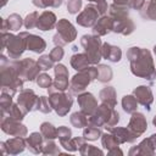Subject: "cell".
<instances>
[{"mask_svg":"<svg viewBox=\"0 0 156 156\" xmlns=\"http://www.w3.org/2000/svg\"><path fill=\"white\" fill-rule=\"evenodd\" d=\"M1 129L2 132L12 136H26L27 135L26 126L22 124L21 121H17L10 116L1 117Z\"/></svg>","mask_w":156,"mask_h":156,"instance_id":"cell-12","label":"cell"},{"mask_svg":"<svg viewBox=\"0 0 156 156\" xmlns=\"http://www.w3.org/2000/svg\"><path fill=\"white\" fill-rule=\"evenodd\" d=\"M129 0H113V4L116 5H121V6H128Z\"/></svg>","mask_w":156,"mask_h":156,"instance_id":"cell-50","label":"cell"},{"mask_svg":"<svg viewBox=\"0 0 156 156\" xmlns=\"http://www.w3.org/2000/svg\"><path fill=\"white\" fill-rule=\"evenodd\" d=\"M26 146H27V143L23 136H15V138H11L1 143V152L10 154V155H17L22 152Z\"/></svg>","mask_w":156,"mask_h":156,"instance_id":"cell-14","label":"cell"},{"mask_svg":"<svg viewBox=\"0 0 156 156\" xmlns=\"http://www.w3.org/2000/svg\"><path fill=\"white\" fill-rule=\"evenodd\" d=\"M27 147L33 154H40L43 152V145H44V136L41 133H32L28 138H26Z\"/></svg>","mask_w":156,"mask_h":156,"instance_id":"cell-23","label":"cell"},{"mask_svg":"<svg viewBox=\"0 0 156 156\" xmlns=\"http://www.w3.org/2000/svg\"><path fill=\"white\" fill-rule=\"evenodd\" d=\"M33 5L39 9L45 7H58L62 5V0H32Z\"/></svg>","mask_w":156,"mask_h":156,"instance_id":"cell-40","label":"cell"},{"mask_svg":"<svg viewBox=\"0 0 156 156\" xmlns=\"http://www.w3.org/2000/svg\"><path fill=\"white\" fill-rule=\"evenodd\" d=\"M1 91L9 93L12 96L17 93V90L23 88V79L18 76L15 66L11 61H9L4 55H1Z\"/></svg>","mask_w":156,"mask_h":156,"instance_id":"cell-2","label":"cell"},{"mask_svg":"<svg viewBox=\"0 0 156 156\" xmlns=\"http://www.w3.org/2000/svg\"><path fill=\"white\" fill-rule=\"evenodd\" d=\"M82 7V0H68L67 2V11L72 15L77 13Z\"/></svg>","mask_w":156,"mask_h":156,"instance_id":"cell-47","label":"cell"},{"mask_svg":"<svg viewBox=\"0 0 156 156\" xmlns=\"http://www.w3.org/2000/svg\"><path fill=\"white\" fill-rule=\"evenodd\" d=\"M112 28H113V20L110 17V16H101L98 22L94 24L93 27V33L95 35H99V37H102V35H106L107 33L112 32Z\"/></svg>","mask_w":156,"mask_h":156,"instance_id":"cell-20","label":"cell"},{"mask_svg":"<svg viewBox=\"0 0 156 156\" xmlns=\"http://www.w3.org/2000/svg\"><path fill=\"white\" fill-rule=\"evenodd\" d=\"M7 116H10V117H12V118H15V119H17V121H22L23 118H24V116L28 113L27 111H24L18 104H12L11 106H10V108L7 110Z\"/></svg>","mask_w":156,"mask_h":156,"instance_id":"cell-36","label":"cell"},{"mask_svg":"<svg viewBox=\"0 0 156 156\" xmlns=\"http://www.w3.org/2000/svg\"><path fill=\"white\" fill-rule=\"evenodd\" d=\"M50 57L52 58V61L54 62H58V61H61L62 58H63V55H65V51H63V49H62V46H58V45H56L51 51H50Z\"/></svg>","mask_w":156,"mask_h":156,"instance_id":"cell-46","label":"cell"},{"mask_svg":"<svg viewBox=\"0 0 156 156\" xmlns=\"http://www.w3.org/2000/svg\"><path fill=\"white\" fill-rule=\"evenodd\" d=\"M113 20V28L112 32L122 34V35H129L134 32L135 26L133 23V21L129 18V16H122V17H117V18H112Z\"/></svg>","mask_w":156,"mask_h":156,"instance_id":"cell-17","label":"cell"},{"mask_svg":"<svg viewBox=\"0 0 156 156\" xmlns=\"http://www.w3.org/2000/svg\"><path fill=\"white\" fill-rule=\"evenodd\" d=\"M107 154H108V155H117V154H118V155H122L123 152H122L119 149H115V150H112V151H108Z\"/></svg>","mask_w":156,"mask_h":156,"instance_id":"cell-51","label":"cell"},{"mask_svg":"<svg viewBox=\"0 0 156 156\" xmlns=\"http://www.w3.org/2000/svg\"><path fill=\"white\" fill-rule=\"evenodd\" d=\"M80 45L84 48V52L87 54L90 65H98L102 57L101 55V48L102 43L99 35H90L85 34L80 38Z\"/></svg>","mask_w":156,"mask_h":156,"instance_id":"cell-6","label":"cell"},{"mask_svg":"<svg viewBox=\"0 0 156 156\" xmlns=\"http://www.w3.org/2000/svg\"><path fill=\"white\" fill-rule=\"evenodd\" d=\"M152 1H154V2H156V0H152Z\"/></svg>","mask_w":156,"mask_h":156,"instance_id":"cell-55","label":"cell"},{"mask_svg":"<svg viewBox=\"0 0 156 156\" xmlns=\"http://www.w3.org/2000/svg\"><path fill=\"white\" fill-rule=\"evenodd\" d=\"M49 100L50 104L52 106V110H55V112L63 117L68 113V111L72 107L73 104V99H72V94H67L65 91H52L49 94Z\"/></svg>","mask_w":156,"mask_h":156,"instance_id":"cell-9","label":"cell"},{"mask_svg":"<svg viewBox=\"0 0 156 156\" xmlns=\"http://www.w3.org/2000/svg\"><path fill=\"white\" fill-rule=\"evenodd\" d=\"M128 154L130 156H133V155H154L155 154V147L151 143V139L147 138V139H144L136 146H133L129 150Z\"/></svg>","mask_w":156,"mask_h":156,"instance_id":"cell-27","label":"cell"},{"mask_svg":"<svg viewBox=\"0 0 156 156\" xmlns=\"http://www.w3.org/2000/svg\"><path fill=\"white\" fill-rule=\"evenodd\" d=\"M127 58L130 63V71L135 77L154 80L156 78V68L147 49L133 46L127 51Z\"/></svg>","mask_w":156,"mask_h":156,"instance_id":"cell-1","label":"cell"},{"mask_svg":"<svg viewBox=\"0 0 156 156\" xmlns=\"http://www.w3.org/2000/svg\"><path fill=\"white\" fill-rule=\"evenodd\" d=\"M112 69L107 65H98V80L101 83H107L112 79Z\"/></svg>","mask_w":156,"mask_h":156,"instance_id":"cell-34","label":"cell"},{"mask_svg":"<svg viewBox=\"0 0 156 156\" xmlns=\"http://www.w3.org/2000/svg\"><path fill=\"white\" fill-rule=\"evenodd\" d=\"M26 46H27V50L40 54L46 49V43L41 37L27 33V35H26Z\"/></svg>","mask_w":156,"mask_h":156,"instance_id":"cell-21","label":"cell"},{"mask_svg":"<svg viewBox=\"0 0 156 156\" xmlns=\"http://www.w3.org/2000/svg\"><path fill=\"white\" fill-rule=\"evenodd\" d=\"M54 73H55V80L50 88H48L49 94L52 91H65L66 89L69 88V80H68V69L66 68L65 65L57 63L54 67Z\"/></svg>","mask_w":156,"mask_h":156,"instance_id":"cell-10","label":"cell"},{"mask_svg":"<svg viewBox=\"0 0 156 156\" xmlns=\"http://www.w3.org/2000/svg\"><path fill=\"white\" fill-rule=\"evenodd\" d=\"M119 122V115L115 108H111L104 104L99 105L95 112L89 117V124L98 127H105L106 129L113 128Z\"/></svg>","mask_w":156,"mask_h":156,"instance_id":"cell-4","label":"cell"},{"mask_svg":"<svg viewBox=\"0 0 156 156\" xmlns=\"http://www.w3.org/2000/svg\"><path fill=\"white\" fill-rule=\"evenodd\" d=\"M101 143H102V146L105 149H107V152L108 151H112L115 149H118V145H119V141L117 140V138L110 132V133H105L101 135Z\"/></svg>","mask_w":156,"mask_h":156,"instance_id":"cell-32","label":"cell"},{"mask_svg":"<svg viewBox=\"0 0 156 156\" xmlns=\"http://www.w3.org/2000/svg\"><path fill=\"white\" fill-rule=\"evenodd\" d=\"M38 65H39L40 69L48 71V69H50V68L54 67V61H52V58L50 57V55H43V56L39 57Z\"/></svg>","mask_w":156,"mask_h":156,"instance_id":"cell-44","label":"cell"},{"mask_svg":"<svg viewBox=\"0 0 156 156\" xmlns=\"http://www.w3.org/2000/svg\"><path fill=\"white\" fill-rule=\"evenodd\" d=\"M99 10H98V6L95 4H89L84 7V10L77 16L76 18V22L82 26V27H85V28H89V27H94V24L98 22L99 20Z\"/></svg>","mask_w":156,"mask_h":156,"instance_id":"cell-11","label":"cell"},{"mask_svg":"<svg viewBox=\"0 0 156 156\" xmlns=\"http://www.w3.org/2000/svg\"><path fill=\"white\" fill-rule=\"evenodd\" d=\"M88 117L89 116L85 115L83 111H77V112L71 115L69 121H71L72 126L76 127V128H85L89 124V118Z\"/></svg>","mask_w":156,"mask_h":156,"instance_id":"cell-30","label":"cell"},{"mask_svg":"<svg viewBox=\"0 0 156 156\" xmlns=\"http://www.w3.org/2000/svg\"><path fill=\"white\" fill-rule=\"evenodd\" d=\"M122 107L127 113H133L138 108V101L134 95H124L122 99Z\"/></svg>","mask_w":156,"mask_h":156,"instance_id":"cell-35","label":"cell"},{"mask_svg":"<svg viewBox=\"0 0 156 156\" xmlns=\"http://www.w3.org/2000/svg\"><path fill=\"white\" fill-rule=\"evenodd\" d=\"M101 55L104 58L111 61V62H118L122 57V51L118 46L111 45L108 43H104L101 48Z\"/></svg>","mask_w":156,"mask_h":156,"instance_id":"cell-25","label":"cell"},{"mask_svg":"<svg viewBox=\"0 0 156 156\" xmlns=\"http://www.w3.org/2000/svg\"><path fill=\"white\" fill-rule=\"evenodd\" d=\"M140 16L149 21H156V2L152 0L145 2L143 9L140 10Z\"/></svg>","mask_w":156,"mask_h":156,"instance_id":"cell-31","label":"cell"},{"mask_svg":"<svg viewBox=\"0 0 156 156\" xmlns=\"http://www.w3.org/2000/svg\"><path fill=\"white\" fill-rule=\"evenodd\" d=\"M78 105L80 107V111H83L85 115H88L89 117L95 112V110L98 108V100L95 99V96L91 93H80L78 95Z\"/></svg>","mask_w":156,"mask_h":156,"instance_id":"cell-15","label":"cell"},{"mask_svg":"<svg viewBox=\"0 0 156 156\" xmlns=\"http://www.w3.org/2000/svg\"><path fill=\"white\" fill-rule=\"evenodd\" d=\"M116 138L117 140L119 141V144H123V143H133L138 136L127 127V128H123V127H117V128H111L108 129Z\"/></svg>","mask_w":156,"mask_h":156,"instance_id":"cell-24","label":"cell"},{"mask_svg":"<svg viewBox=\"0 0 156 156\" xmlns=\"http://www.w3.org/2000/svg\"><path fill=\"white\" fill-rule=\"evenodd\" d=\"M99 99H100L101 104H104V105H106V106H108L111 108H115L116 104H117L115 88L113 87H105L102 90H100Z\"/></svg>","mask_w":156,"mask_h":156,"instance_id":"cell-26","label":"cell"},{"mask_svg":"<svg viewBox=\"0 0 156 156\" xmlns=\"http://www.w3.org/2000/svg\"><path fill=\"white\" fill-rule=\"evenodd\" d=\"M152 123H154V126L156 127V115L154 116V118H152Z\"/></svg>","mask_w":156,"mask_h":156,"instance_id":"cell-52","label":"cell"},{"mask_svg":"<svg viewBox=\"0 0 156 156\" xmlns=\"http://www.w3.org/2000/svg\"><path fill=\"white\" fill-rule=\"evenodd\" d=\"M79 152H80V155H104V152H102V150H100V149H98V147H95L94 145H89V144H83L80 147H79Z\"/></svg>","mask_w":156,"mask_h":156,"instance_id":"cell-41","label":"cell"},{"mask_svg":"<svg viewBox=\"0 0 156 156\" xmlns=\"http://www.w3.org/2000/svg\"><path fill=\"white\" fill-rule=\"evenodd\" d=\"M128 128L136 135V136H140L147 128V122H146V118L143 113L140 112H133L132 113V117L129 119V123H128Z\"/></svg>","mask_w":156,"mask_h":156,"instance_id":"cell-18","label":"cell"},{"mask_svg":"<svg viewBox=\"0 0 156 156\" xmlns=\"http://www.w3.org/2000/svg\"><path fill=\"white\" fill-rule=\"evenodd\" d=\"M144 5H145V0H129V2H128V7L139 10V11L143 9Z\"/></svg>","mask_w":156,"mask_h":156,"instance_id":"cell-49","label":"cell"},{"mask_svg":"<svg viewBox=\"0 0 156 156\" xmlns=\"http://www.w3.org/2000/svg\"><path fill=\"white\" fill-rule=\"evenodd\" d=\"M94 79H98V67L89 66L85 69L78 71V73H76L69 82V93L79 95Z\"/></svg>","mask_w":156,"mask_h":156,"instance_id":"cell-5","label":"cell"},{"mask_svg":"<svg viewBox=\"0 0 156 156\" xmlns=\"http://www.w3.org/2000/svg\"><path fill=\"white\" fill-rule=\"evenodd\" d=\"M12 65L15 66L18 76L23 79V82L26 80H34L37 79V77L40 74V67L38 65V61H34L33 58H23V60H13L11 61Z\"/></svg>","mask_w":156,"mask_h":156,"instance_id":"cell-8","label":"cell"},{"mask_svg":"<svg viewBox=\"0 0 156 156\" xmlns=\"http://www.w3.org/2000/svg\"><path fill=\"white\" fill-rule=\"evenodd\" d=\"M12 95L5 91H1V98H0V110H1V117H4L12 105Z\"/></svg>","mask_w":156,"mask_h":156,"instance_id":"cell-38","label":"cell"},{"mask_svg":"<svg viewBox=\"0 0 156 156\" xmlns=\"http://www.w3.org/2000/svg\"><path fill=\"white\" fill-rule=\"evenodd\" d=\"M56 30H57V33L52 38V41L55 43V45L63 46L68 43H72L77 38L76 28L66 18H62L56 23Z\"/></svg>","mask_w":156,"mask_h":156,"instance_id":"cell-7","label":"cell"},{"mask_svg":"<svg viewBox=\"0 0 156 156\" xmlns=\"http://www.w3.org/2000/svg\"><path fill=\"white\" fill-rule=\"evenodd\" d=\"M1 32H6V30H18L22 24H23V21L21 18L20 15L17 13H12L10 15L6 20H2L1 22Z\"/></svg>","mask_w":156,"mask_h":156,"instance_id":"cell-28","label":"cell"},{"mask_svg":"<svg viewBox=\"0 0 156 156\" xmlns=\"http://www.w3.org/2000/svg\"><path fill=\"white\" fill-rule=\"evenodd\" d=\"M101 135L102 133L100 127L94 124H88L83 130V138L87 140H98V138H100Z\"/></svg>","mask_w":156,"mask_h":156,"instance_id":"cell-33","label":"cell"},{"mask_svg":"<svg viewBox=\"0 0 156 156\" xmlns=\"http://www.w3.org/2000/svg\"><path fill=\"white\" fill-rule=\"evenodd\" d=\"M39 99H40V96H38L32 89H22L17 98V104L24 111L30 112V111L38 110Z\"/></svg>","mask_w":156,"mask_h":156,"instance_id":"cell-13","label":"cell"},{"mask_svg":"<svg viewBox=\"0 0 156 156\" xmlns=\"http://www.w3.org/2000/svg\"><path fill=\"white\" fill-rule=\"evenodd\" d=\"M40 133L45 139H55L57 138V129L49 122H44L40 126Z\"/></svg>","mask_w":156,"mask_h":156,"instance_id":"cell-37","label":"cell"},{"mask_svg":"<svg viewBox=\"0 0 156 156\" xmlns=\"http://www.w3.org/2000/svg\"><path fill=\"white\" fill-rule=\"evenodd\" d=\"M154 52H155V55H156V45H155V48H154Z\"/></svg>","mask_w":156,"mask_h":156,"instance_id":"cell-54","label":"cell"},{"mask_svg":"<svg viewBox=\"0 0 156 156\" xmlns=\"http://www.w3.org/2000/svg\"><path fill=\"white\" fill-rule=\"evenodd\" d=\"M38 110H39L40 112H43V113H49V112H51L52 106H51V104H50L49 98H46V96H40V99H39V105H38Z\"/></svg>","mask_w":156,"mask_h":156,"instance_id":"cell-45","label":"cell"},{"mask_svg":"<svg viewBox=\"0 0 156 156\" xmlns=\"http://www.w3.org/2000/svg\"><path fill=\"white\" fill-rule=\"evenodd\" d=\"M91 2H94L96 6H98V10H99V13L101 16H104L106 12H107V9H108V5H107V1L106 0H89Z\"/></svg>","mask_w":156,"mask_h":156,"instance_id":"cell-48","label":"cell"},{"mask_svg":"<svg viewBox=\"0 0 156 156\" xmlns=\"http://www.w3.org/2000/svg\"><path fill=\"white\" fill-rule=\"evenodd\" d=\"M54 27H56V16L51 11H44L39 15L37 28L40 30H51Z\"/></svg>","mask_w":156,"mask_h":156,"instance_id":"cell-22","label":"cell"},{"mask_svg":"<svg viewBox=\"0 0 156 156\" xmlns=\"http://www.w3.org/2000/svg\"><path fill=\"white\" fill-rule=\"evenodd\" d=\"M43 154H45V155L60 154V147L54 143V139H46V141L43 145Z\"/></svg>","mask_w":156,"mask_h":156,"instance_id":"cell-39","label":"cell"},{"mask_svg":"<svg viewBox=\"0 0 156 156\" xmlns=\"http://www.w3.org/2000/svg\"><path fill=\"white\" fill-rule=\"evenodd\" d=\"M52 79L51 77L48 74V73H40L38 77H37V84L40 87V88H44V89H48L52 85Z\"/></svg>","mask_w":156,"mask_h":156,"instance_id":"cell-43","label":"cell"},{"mask_svg":"<svg viewBox=\"0 0 156 156\" xmlns=\"http://www.w3.org/2000/svg\"><path fill=\"white\" fill-rule=\"evenodd\" d=\"M26 35L27 32H22L18 35H13L7 32H1V49H6L9 57L17 60L27 50L26 46Z\"/></svg>","mask_w":156,"mask_h":156,"instance_id":"cell-3","label":"cell"},{"mask_svg":"<svg viewBox=\"0 0 156 156\" xmlns=\"http://www.w3.org/2000/svg\"><path fill=\"white\" fill-rule=\"evenodd\" d=\"M133 95L135 96L138 104L143 105L147 111H150L151 105L154 102V95H152V91H151L150 87L139 85L138 88H135L133 90Z\"/></svg>","mask_w":156,"mask_h":156,"instance_id":"cell-16","label":"cell"},{"mask_svg":"<svg viewBox=\"0 0 156 156\" xmlns=\"http://www.w3.org/2000/svg\"><path fill=\"white\" fill-rule=\"evenodd\" d=\"M90 65V61L87 56L85 52H82V54H74L72 55L71 57V66L76 69V71H82V69H85L88 68Z\"/></svg>","mask_w":156,"mask_h":156,"instance_id":"cell-29","label":"cell"},{"mask_svg":"<svg viewBox=\"0 0 156 156\" xmlns=\"http://www.w3.org/2000/svg\"><path fill=\"white\" fill-rule=\"evenodd\" d=\"M38 18H39V13H38L37 11H34V12H32V13L27 15V17H26V18H24V21H23L24 27H26L27 29H32V28L37 27Z\"/></svg>","mask_w":156,"mask_h":156,"instance_id":"cell-42","label":"cell"},{"mask_svg":"<svg viewBox=\"0 0 156 156\" xmlns=\"http://www.w3.org/2000/svg\"><path fill=\"white\" fill-rule=\"evenodd\" d=\"M6 2H7V0H1V6H5Z\"/></svg>","mask_w":156,"mask_h":156,"instance_id":"cell-53","label":"cell"},{"mask_svg":"<svg viewBox=\"0 0 156 156\" xmlns=\"http://www.w3.org/2000/svg\"><path fill=\"white\" fill-rule=\"evenodd\" d=\"M57 138L60 140L61 146H63L66 150L68 151H76L78 150V147L74 144V140L72 138V130L68 127L61 126L57 129Z\"/></svg>","mask_w":156,"mask_h":156,"instance_id":"cell-19","label":"cell"}]
</instances>
